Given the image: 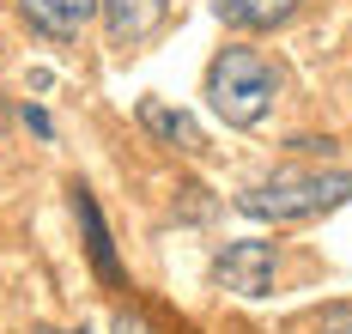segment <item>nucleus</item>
<instances>
[{
	"instance_id": "ddd939ff",
	"label": "nucleus",
	"mask_w": 352,
	"mask_h": 334,
	"mask_svg": "<svg viewBox=\"0 0 352 334\" xmlns=\"http://www.w3.org/2000/svg\"><path fill=\"white\" fill-rule=\"evenodd\" d=\"M6 122H12V110H6V91H0V128H6Z\"/></svg>"
},
{
	"instance_id": "6e6552de",
	"label": "nucleus",
	"mask_w": 352,
	"mask_h": 334,
	"mask_svg": "<svg viewBox=\"0 0 352 334\" xmlns=\"http://www.w3.org/2000/svg\"><path fill=\"white\" fill-rule=\"evenodd\" d=\"M212 12L231 31H285L304 12V0H212Z\"/></svg>"
},
{
	"instance_id": "9d476101",
	"label": "nucleus",
	"mask_w": 352,
	"mask_h": 334,
	"mask_svg": "<svg viewBox=\"0 0 352 334\" xmlns=\"http://www.w3.org/2000/svg\"><path fill=\"white\" fill-rule=\"evenodd\" d=\"M285 146L304 152V158H316V152H322V158H334V140H310V134H298V140H285Z\"/></svg>"
},
{
	"instance_id": "0eeeda50",
	"label": "nucleus",
	"mask_w": 352,
	"mask_h": 334,
	"mask_svg": "<svg viewBox=\"0 0 352 334\" xmlns=\"http://www.w3.org/2000/svg\"><path fill=\"white\" fill-rule=\"evenodd\" d=\"M134 122H140V128L158 140V146H170V152H201V146H207L201 122H195L188 110H176V104H164V98H140Z\"/></svg>"
},
{
	"instance_id": "1a4fd4ad",
	"label": "nucleus",
	"mask_w": 352,
	"mask_h": 334,
	"mask_svg": "<svg viewBox=\"0 0 352 334\" xmlns=\"http://www.w3.org/2000/svg\"><path fill=\"white\" fill-rule=\"evenodd\" d=\"M19 128H25V134H36V140H43V146H55V115L43 110V104H19Z\"/></svg>"
},
{
	"instance_id": "9b49d317",
	"label": "nucleus",
	"mask_w": 352,
	"mask_h": 334,
	"mask_svg": "<svg viewBox=\"0 0 352 334\" xmlns=\"http://www.w3.org/2000/svg\"><path fill=\"white\" fill-rule=\"evenodd\" d=\"M116 334H152V329H146L134 310H122V316H116Z\"/></svg>"
},
{
	"instance_id": "f03ea898",
	"label": "nucleus",
	"mask_w": 352,
	"mask_h": 334,
	"mask_svg": "<svg viewBox=\"0 0 352 334\" xmlns=\"http://www.w3.org/2000/svg\"><path fill=\"white\" fill-rule=\"evenodd\" d=\"M201 98L225 128H261L280 104V67L255 43H225L201 74Z\"/></svg>"
},
{
	"instance_id": "f8f14e48",
	"label": "nucleus",
	"mask_w": 352,
	"mask_h": 334,
	"mask_svg": "<svg viewBox=\"0 0 352 334\" xmlns=\"http://www.w3.org/2000/svg\"><path fill=\"white\" fill-rule=\"evenodd\" d=\"M31 334H85V329H31Z\"/></svg>"
},
{
	"instance_id": "f257e3e1",
	"label": "nucleus",
	"mask_w": 352,
	"mask_h": 334,
	"mask_svg": "<svg viewBox=\"0 0 352 334\" xmlns=\"http://www.w3.org/2000/svg\"><path fill=\"white\" fill-rule=\"evenodd\" d=\"M352 201V170L334 164H280L237 194V213L255 225H310Z\"/></svg>"
},
{
	"instance_id": "423d86ee",
	"label": "nucleus",
	"mask_w": 352,
	"mask_h": 334,
	"mask_svg": "<svg viewBox=\"0 0 352 334\" xmlns=\"http://www.w3.org/2000/svg\"><path fill=\"white\" fill-rule=\"evenodd\" d=\"M19 19H25L43 43H73L91 19H98V0H19Z\"/></svg>"
},
{
	"instance_id": "20e7f679",
	"label": "nucleus",
	"mask_w": 352,
	"mask_h": 334,
	"mask_svg": "<svg viewBox=\"0 0 352 334\" xmlns=\"http://www.w3.org/2000/svg\"><path fill=\"white\" fill-rule=\"evenodd\" d=\"M170 12H176V0H98L104 37H109V49H122V55L158 43L164 25H170Z\"/></svg>"
},
{
	"instance_id": "39448f33",
	"label": "nucleus",
	"mask_w": 352,
	"mask_h": 334,
	"mask_svg": "<svg viewBox=\"0 0 352 334\" xmlns=\"http://www.w3.org/2000/svg\"><path fill=\"white\" fill-rule=\"evenodd\" d=\"M73 219H79V243H85V261H91V274H98V286H109V292H122L128 286V267H122V256H116V237H109V219L104 207H98V194L85 183H73Z\"/></svg>"
},
{
	"instance_id": "7ed1b4c3",
	"label": "nucleus",
	"mask_w": 352,
	"mask_h": 334,
	"mask_svg": "<svg viewBox=\"0 0 352 334\" xmlns=\"http://www.w3.org/2000/svg\"><path fill=\"white\" fill-rule=\"evenodd\" d=\"M274 280H280V243H267V237H237L212 256V286L231 298L255 304V298L274 292Z\"/></svg>"
}]
</instances>
